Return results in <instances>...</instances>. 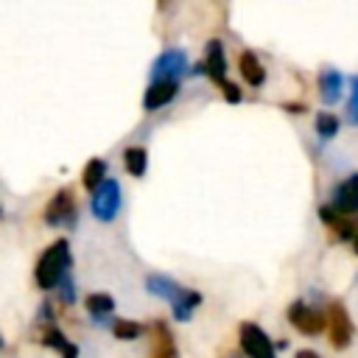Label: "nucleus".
<instances>
[{
  "mask_svg": "<svg viewBox=\"0 0 358 358\" xmlns=\"http://www.w3.org/2000/svg\"><path fill=\"white\" fill-rule=\"evenodd\" d=\"M70 271V243L62 238L56 243H50L39 260H36V268H34V277H36V285L50 291V288H59V282L67 277Z\"/></svg>",
  "mask_w": 358,
  "mask_h": 358,
  "instance_id": "obj_1",
  "label": "nucleus"
},
{
  "mask_svg": "<svg viewBox=\"0 0 358 358\" xmlns=\"http://www.w3.org/2000/svg\"><path fill=\"white\" fill-rule=\"evenodd\" d=\"M120 204H123V193H120L117 179H103V182L92 190V196H90V213H92L98 221H112V218L117 215Z\"/></svg>",
  "mask_w": 358,
  "mask_h": 358,
  "instance_id": "obj_2",
  "label": "nucleus"
},
{
  "mask_svg": "<svg viewBox=\"0 0 358 358\" xmlns=\"http://www.w3.org/2000/svg\"><path fill=\"white\" fill-rule=\"evenodd\" d=\"M288 322L305 336H319L327 330V310H322L305 299H296L288 305Z\"/></svg>",
  "mask_w": 358,
  "mask_h": 358,
  "instance_id": "obj_3",
  "label": "nucleus"
},
{
  "mask_svg": "<svg viewBox=\"0 0 358 358\" xmlns=\"http://www.w3.org/2000/svg\"><path fill=\"white\" fill-rule=\"evenodd\" d=\"M238 338H241V350L246 352V358H277V347L263 333V327H257L255 322H243Z\"/></svg>",
  "mask_w": 358,
  "mask_h": 358,
  "instance_id": "obj_4",
  "label": "nucleus"
},
{
  "mask_svg": "<svg viewBox=\"0 0 358 358\" xmlns=\"http://www.w3.org/2000/svg\"><path fill=\"white\" fill-rule=\"evenodd\" d=\"M187 73V53L179 48L162 50L151 64V81H179Z\"/></svg>",
  "mask_w": 358,
  "mask_h": 358,
  "instance_id": "obj_5",
  "label": "nucleus"
},
{
  "mask_svg": "<svg viewBox=\"0 0 358 358\" xmlns=\"http://www.w3.org/2000/svg\"><path fill=\"white\" fill-rule=\"evenodd\" d=\"M327 336H330L336 350H344L352 341V319L341 302L327 305Z\"/></svg>",
  "mask_w": 358,
  "mask_h": 358,
  "instance_id": "obj_6",
  "label": "nucleus"
},
{
  "mask_svg": "<svg viewBox=\"0 0 358 358\" xmlns=\"http://www.w3.org/2000/svg\"><path fill=\"white\" fill-rule=\"evenodd\" d=\"M327 204H330L336 213L355 218V215H358V173H350L344 182H338V185L333 187V196H330Z\"/></svg>",
  "mask_w": 358,
  "mask_h": 358,
  "instance_id": "obj_7",
  "label": "nucleus"
},
{
  "mask_svg": "<svg viewBox=\"0 0 358 358\" xmlns=\"http://www.w3.org/2000/svg\"><path fill=\"white\" fill-rule=\"evenodd\" d=\"M201 70L224 90V87H229V81H227V59H224V45L218 42V39H210L207 42V50H204V64H201Z\"/></svg>",
  "mask_w": 358,
  "mask_h": 358,
  "instance_id": "obj_8",
  "label": "nucleus"
},
{
  "mask_svg": "<svg viewBox=\"0 0 358 358\" xmlns=\"http://www.w3.org/2000/svg\"><path fill=\"white\" fill-rule=\"evenodd\" d=\"M73 213H76L73 196H70L67 190H59V193L50 199V204L45 207V224H48V227H64L67 221H73Z\"/></svg>",
  "mask_w": 358,
  "mask_h": 358,
  "instance_id": "obj_9",
  "label": "nucleus"
},
{
  "mask_svg": "<svg viewBox=\"0 0 358 358\" xmlns=\"http://www.w3.org/2000/svg\"><path fill=\"white\" fill-rule=\"evenodd\" d=\"M179 92V81H151V87L145 90V98H143V106L148 112L154 109H162L168 106Z\"/></svg>",
  "mask_w": 358,
  "mask_h": 358,
  "instance_id": "obj_10",
  "label": "nucleus"
},
{
  "mask_svg": "<svg viewBox=\"0 0 358 358\" xmlns=\"http://www.w3.org/2000/svg\"><path fill=\"white\" fill-rule=\"evenodd\" d=\"M201 302H204V299H201V294H199V291H193V288H185V285H182V291L171 299L173 319H176V322H190V319H193V310H196Z\"/></svg>",
  "mask_w": 358,
  "mask_h": 358,
  "instance_id": "obj_11",
  "label": "nucleus"
},
{
  "mask_svg": "<svg viewBox=\"0 0 358 358\" xmlns=\"http://www.w3.org/2000/svg\"><path fill=\"white\" fill-rule=\"evenodd\" d=\"M341 90H344V76L336 67H324L319 73V92L324 103H338L341 101Z\"/></svg>",
  "mask_w": 358,
  "mask_h": 358,
  "instance_id": "obj_12",
  "label": "nucleus"
},
{
  "mask_svg": "<svg viewBox=\"0 0 358 358\" xmlns=\"http://www.w3.org/2000/svg\"><path fill=\"white\" fill-rule=\"evenodd\" d=\"M238 70H241V76L246 78V84H252V87H263V84H266V70H263L260 59H257L252 50H243V53H241Z\"/></svg>",
  "mask_w": 358,
  "mask_h": 358,
  "instance_id": "obj_13",
  "label": "nucleus"
},
{
  "mask_svg": "<svg viewBox=\"0 0 358 358\" xmlns=\"http://www.w3.org/2000/svg\"><path fill=\"white\" fill-rule=\"evenodd\" d=\"M145 291L151 294V296H159V299H173L179 291H182V285L173 280V277H168V274H148L145 277Z\"/></svg>",
  "mask_w": 358,
  "mask_h": 358,
  "instance_id": "obj_14",
  "label": "nucleus"
},
{
  "mask_svg": "<svg viewBox=\"0 0 358 358\" xmlns=\"http://www.w3.org/2000/svg\"><path fill=\"white\" fill-rule=\"evenodd\" d=\"M112 310H115V299L109 294H90L87 296V313L98 322V327H106V319Z\"/></svg>",
  "mask_w": 358,
  "mask_h": 358,
  "instance_id": "obj_15",
  "label": "nucleus"
},
{
  "mask_svg": "<svg viewBox=\"0 0 358 358\" xmlns=\"http://www.w3.org/2000/svg\"><path fill=\"white\" fill-rule=\"evenodd\" d=\"M42 344H45V347H53L62 358H76V355H78V347H76L73 341H67V338L62 336V330L53 327V324H48V330H45V336H42Z\"/></svg>",
  "mask_w": 358,
  "mask_h": 358,
  "instance_id": "obj_16",
  "label": "nucleus"
},
{
  "mask_svg": "<svg viewBox=\"0 0 358 358\" xmlns=\"http://www.w3.org/2000/svg\"><path fill=\"white\" fill-rule=\"evenodd\" d=\"M123 159H126V171H129L131 176H143V173H145V168H148V157H145V151H143L140 145L126 148Z\"/></svg>",
  "mask_w": 358,
  "mask_h": 358,
  "instance_id": "obj_17",
  "label": "nucleus"
},
{
  "mask_svg": "<svg viewBox=\"0 0 358 358\" xmlns=\"http://www.w3.org/2000/svg\"><path fill=\"white\" fill-rule=\"evenodd\" d=\"M103 179H106V162H103V159H90L87 168H84V176H81L84 187H87V190H95Z\"/></svg>",
  "mask_w": 358,
  "mask_h": 358,
  "instance_id": "obj_18",
  "label": "nucleus"
},
{
  "mask_svg": "<svg viewBox=\"0 0 358 358\" xmlns=\"http://www.w3.org/2000/svg\"><path fill=\"white\" fill-rule=\"evenodd\" d=\"M316 134H319L322 143L324 140H333L338 134V117L330 115V112H319L316 115Z\"/></svg>",
  "mask_w": 358,
  "mask_h": 358,
  "instance_id": "obj_19",
  "label": "nucleus"
},
{
  "mask_svg": "<svg viewBox=\"0 0 358 358\" xmlns=\"http://www.w3.org/2000/svg\"><path fill=\"white\" fill-rule=\"evenodd\" d=\"M112 333H115V338H120V341H131V338H137V336L143 333V324L120 319V322L112 324Z\"/></svg>",
  "mask_w": 358,
  "mask_h": 358,
  "instance_id": "obj_20",
  "label": "nucleus"
},
{
  "mask_svg": "<svg viewBox=\"0 0 358 358\" xmlns=\"http://www.w3.org/2000/svg\"><path fill=\"white\" fill-rule=\"evenodd\" d=\"M347 120L358 126V76L350 78V98H347Z\"/></svg>",
  "mask_w": 358,
  "mask_h": 358,
  "instance_id": "obj_21",
  "label": "nucleus"
},
{
  "mask_svg": "<svg viewBox=\"0 0 358 358\" xmlns=\"http://www.w3.org/2000/svg\"><path fill=\"white\" fill-rule=\"evenodd\" d=\"M59 296H62V302H64V305H73V302H76V285H73L70 274L59 282Z\"/></svg>",
  "mask_w": 358,
  "mask_h": 358,
  "instance_id": "obj_22",
  "label": "nucleus"
},
{
  "mask_svg": "<svg viewBox=\"0 0 358 358\" xmlns=\"http://www.w3.org/2000/svg\"><path fill=\"white\" fill-rule=\"evenodd\" d=\"M294 358H319V352H313V350H299Z\"/></svg>",
  "mask_w": 358,
  "mask_h": 358,
  "instance_id": "obj_23",
  "label": "nucleus"
},
{
  "mask_svg": "<svg viewBox=\"0 0 358 358\" xmlns=\"http://www.w3.org/2000/svg\"><path fill=\"white\" fill-rule=\"evenodd\" d=\"M352 249H355V255H358V232H355V238H352Z\"/></svg>",
  "mask_w": 358,
  "mask_h": 358,
  "instance_id": "obj_24",
  "label": "nucleus"
},
{
  "mask_svg": "<svg viewBox=\"0 0 358 358\" xmlns=\"http://www.w3.org/2000/svg\"><path fill=\"white\" fill-rule=\"evenodd\" d=\"M0 350H3V336H0Z\"/></svg>",
  "mask_w": 358,
  "mask_h": 358,
  "instance_id": "obj_25",
  "label": "nucleus"
}]
</instances>
